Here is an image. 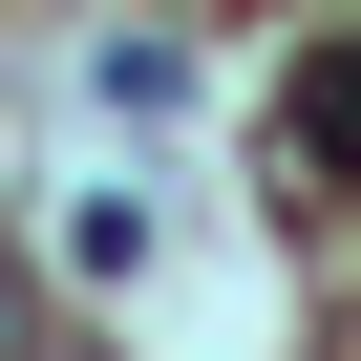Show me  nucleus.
<instances>
[{"mask_svg": "<svg viewBox=\"0 0 361 361\" xmlns=\"http://www.w3.org/2000/svg\"><path fill=\"white\" fill-rule=\"evenodd\" d=\"M276 128H298V170H319V192H361V43H319Z\"/></svg>", "mask_w": 361, "mask_h": 361, "instance_id": "obj_1", "label": "nucleus"}, {"mask_svg": "<svg viewBox=\"0 0 361 361\" xmlns=\"http://www.w3.org/2000/svg\"><path fill=\"white\" fill-rule=\"evenodd\" d=\"M0 361H22V255H0Z\"/></svg>", "mask_w": 361, "mask_h": 361, "instance_id": "obj_2", "label": "nucleus"}, {"mask_svg": "<svg viewBox=\"0 0 361 361\" xmlns=\"http://www.w3.org/2000/svg\"><path fill=\"white\" fill-rule=\"evenodd\" d=\"M22 361H43V340H22Z\"/></svg>", "mask_w": 361, "mask_h": 361, "instance_id": "obj_3", "label": "nucleus"}]
</instances>
